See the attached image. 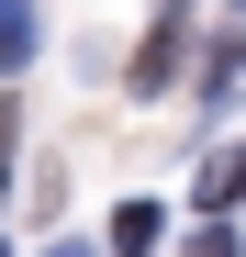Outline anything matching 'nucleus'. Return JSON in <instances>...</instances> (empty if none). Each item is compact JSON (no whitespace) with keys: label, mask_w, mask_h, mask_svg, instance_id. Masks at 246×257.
I'll use <instances>...</instances> for the list:
<instances>
[{"label":"nucleus","mask_w":246,"mask_h":257,"mask_svg":"<svg viewBox=\"0 0 246 257\" xmlns=\"http://www.w3.org/2000/svg\"><path fill=\"white\" fill-rule=\"evenodd\" d=\"M179 67H190V34H179V0H168V23H157L146 45H135L123 90H135V101H168V78H179Z\"/></svg>","instance_id":"nucleus-1"},{"label":"nucleus","mask_w":246,"mask_h":257,"mask_svg":"<svg viewBox=\"0 0 246 257\" xmlns=\"http://www.w3.org/2000/svg\"><path fill=\"white\" fill-rule=\"evenodd\" d=\"M201 201H213V212H235V201H246V146H224L213 168H201Z\"/></svg>","instance_id":"nucleus-5"},{"label":"nucleus","mask_w":246,"mask_h":257,"mask_svg":"<svg viewBox=\"0 0 246 257\" xmlns=\"http://www.w3.org/2000/svg\"><path fill=\"white\" fill-rule=\"evenodd\" d=\"M56 257H112V246H56Z\"/></svg>","instance_id":"nucleus-6"},{"label":"nucleus","mask_w":246,"mask_h":257,"mask_svg":"<svg viewBox=\"0 0 246 257\" xmlns=\"http://www.w3.org/2000/svg\"><path fill=\"white\" fill-rule=\"evenodd\" d=\"M235 12H246V0H235Z\"/></svg>","instance_id":"nucleus-7"},{"label":"nucleus","mask_w":246,"mask_h":257,"mask_svg":"<svg viewBox=\"0 0 246 257\" xmlns=\"http://www.w3.org/2000/svg\"><path fill=\"white\" fill-rule=\"evenodd\" d=\"M157 235H168V201H123L112 212V257H157Z\"/></svg>","instance_id":"nucleus-3"},{"label":"nucleus","mask_w":246,"mask_h":257,"mask_svg":"<svg viewBox=\"0 0 246 257\" xmlns=\"http://www.w3.org/2000/svg\"><path fill=\"white\" fill-rule=\"evenodd\" d=\"M246 78V34H213V45H201V101H224Z\"/></svg>","instance_id":"nucleus-4"},{"label":"nucleus","mask_w":246,"mask_h":257,"mask_svg":"<svg viewBox=\"0 0 246 257\" xmlns=\"http://www.w3.org/2000/svg\"><path fill=\"white\" fill-rule=\"evenodd\" d=\"M34 34H45V12H34V0H0V78L34 67Z\"/></svg>","instance_id":"nucleus-2"}]
</instances>
